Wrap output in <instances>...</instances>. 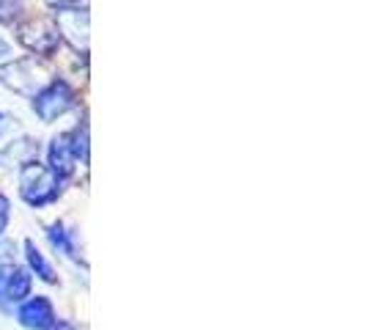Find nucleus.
I'll return each instance as SVG.
<instances>
[{"label":"nucleus","instance_id":"13","mask_svg":"<svg viewBox=\"0 0 365 330\" xmlns=\"http://www.w3.org/2000/svg\"><path fill=\"white\" fill-rule=\"evenodd\" d=\"M22 14V0H0V22L11 25Z\"/></svg>","mask_w":365,"mask_h":330},{"label":"nucleus","instance_id":"12","mask_svg":"<svg viewBox=\"0 0 365 330\" xmlns=\"http://www.w3.org/2000/svg\"><path fill=\"white\" fill-rule=\"evenodd\" d=\"M69 146L74 151V160H83V163L88 160V124L69 132Z\"/></svg>","mask_w":365,"mask_h":330},{"label":"nucleus","instance_id":"7","mask_svg":"<svg viewBox=\"0 0 365 330\" xmlns=\"http://www.w3.org/2000/svg\"><path fill=\"white\" fill-rule=\"evenodd\" d=\"M47 157H50V171H53L55 176H61V179H66L69 174L74 171V151L69 146V132L66 135H55L53 141H50V149H47Z\"/></svg>","mask_w":365,"mask_h":330},{"label":"nucleus","instance_id":"18","mask_svg":"<svg viewBox=\"0 0 365 330\" xmlns=\"http://www.w3.org/2000/svg\"><path fill=\"white\" fill-rule=\"evenodd\" d=\"M53 6H58V9H66V6H77V0H50Z\"/></svg>","mask_w":365,"mask_h":330},{"label":"nucleus","instance_id":"16","mask_svg":"<svg viewBox=\"0 0 365 330\" xmlns=\"http://www.w3.org/2000/svg\"><path fill=\"white\" fill-rule=\"evenodd\" d=\"M14 127H17V119H14V116H9L6 110H0V135L11 132Z\"/></svg>","mask_w":365,"mask_h":330},{"label":"nucleus","instance_id":"15","mask_svg":"<svg viewBox=\"0 0 365 330\" xmlns=\"http://www.w3.org/2000/svg\"><path fill=\"white\" fill-rule=\"evenodd\" d=\"M9 218H11V209H9V199H6V196H0V234L6 231V226H9Z\"/></svg>","mask_w":365,"mask_h":330},{"label":"nucleus","instance_id":"3","mask_svg":"<svg viewBox=\"0 0 365 330\" xmlns=\"http://www.w3.org/2000/svg\"><path fill=\"white\" fill-rule=\"evenodd\" d=\"M72 105H74V89L66 80H58V77L50 80L41 91L34 94V102H31L34 113H36L44 124H50L58 116H63Z\"/></svg>","mask_w":365,"mask_h":330},{"label":"nucleus","instance_id":"2","mask_svg":"<svg viewBox=\"0 0 365 330\" xmlns=\"http://www.w3.org/2000/svg\"><path fill=\"white\" fill-rule=\"evenodd\" d=\"M44 77L47 72L38 66L36 58H22V61H11L0 66V83L22 96H34L36 91H41L47 86Z\"/></svg>","mask_w":365,"mask_h":330},{"label":"nucleus","instance_id":"1","mask_svg":"<svg viewBox=\"0 0 365 330\" xmlns=\"http://www.w3.org/2000/svg\"><path fill=\"white\" fill-rule=\"evenodd\" d=\"M19 196L31 206H44L53 204L61 196V176H55L47 165L25 163L19 168Z\"/></svg>","mask_w":365,"mask_h":330},{"label":"nucleus","instance_id":"6","mask_svg":"<svg viewBox=\"0 0 365 330\" xmlns=\"http://www.w3.org/2000/svg\"><path fill=\"white\" fill-rule=\"evenodd\" d=\"M17 322L28 330H50L58 322V316H55L53 303L44 294H36V297H28L19 303Z\"/></svg>","mask_w":365,"mask_h":330},{"label":"nucleus","instance_id":"8","mask_svg":"<svg viewBox=\"0 0 365 330\" xmlns=\"http://www.w3.org/2000/svg\"><path fill=\"white\" fill-rule=\"evenodd\" d=\"M31 284H34L31 270L17 267V264L9 267V275H6V303H9V309L14 303H22V300L31 297Z\"/></svg>","mask_w":365,"mask_h":330},{"label":"nucleus","instance_id":"5","mask_svg":"<svg viewBox=\"0 0 365 330\" xmlns=\"http://www.w3.org/2000/svg\"><path fill=\"white\" fill-rule=\"evenodd\" d=\"M19 41L36 55H53L58 47V31H55L53 19H31L25 25H19Z\"/></svg>","mask_w":365,"mask_h":330},{"label":"nucleus","instance_id":"11","mask_svg":"<svg viewBox=\"0 0 365 330\" xmlns=\"http://www.w3.org/2000/svg\"><path fill=\"white\" fill-rule=\"evenodd\" d=\"M47 237H50V242H53V248H58V251L66 254V256H72L74 261H80L77 245H74V231H69L61 220L53 223V226H47Z\"/></svg>","mask_w":365,"mask_h":330},{"label":"nucleus","instance_id":"9","mask_svg":"<svg viewBox=\"0 0 365 330\" xmlns=\"http://www.w3.org/2000/svg\"><path fill=\"white\" fill-rule=\"evenodd\" d=\"M38 154V144L34 138H19V141H11V146L0 151V165H22L34 163Z\"/></svg>","mask_w":365,"mask_h":330},{"label":"nucleus","instance_id":"17","mask_svg":"<svg viewBox=\"0 0 365 330\" xmlns=\"http://www.w3.org/2000/svg\"><path fill=\"white\" fill-rule=\"evenodd\" d=\"M9 53H11V44H9L6 39H0V58H6Z\"/></svg>","mask_w":365,"mask_h":330},{"label":"nucleus","instance_id":"14","mask_svg":"<svg viewBox=\"0 0 365 330\" xmlns=\"http://www.w3.org/2000/svg\"><path fill=\"white\" fill-rule=\"evenodd\" d=\"M11 264H0V311H9V303H6V275H9Z\"/></svg>","mask_w":365,"mask_h":330},{"label":"nucleus","instance_id":"10","mask_svg":"<svg viewBox=\"0 0 365 330\" xmlns=\"http://www.w3.org/2000/svg\"><path fill=\"white\" fill-rule=\"evenodd\" d=\"M25 259H28L31 273H36L44 284H58V275H55L53 264H50V261H47V256L38 251L34 239H25Z\"/></svg>","mask_w":365,"mask_h":330},{"label":"nucleus","instance_id":"4","mask_svg":"<svg viewBox=\"0 0 365 330\" xmlns=\"http://www.w3.org/2000/svg\"><path fill=\"white\" fill-rule=\"evenodd\" d=\"M55 31L58 36L66 39L77 53H88V11L80 6H66L55 11Z\"/></svg>","mask_w":365,"mask_h":330}]
</instances>
